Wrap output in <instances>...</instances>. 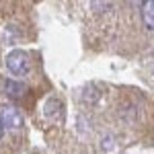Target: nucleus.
I'll use <instances>...</instances> for the list:
<instances>
[{
    "instance_id": "20e7f679",
    "label": "nucleus",
    "mask_w": 154,
    "mask_h": 154,
    "mask_svg": "<svg viewBox=\"0 0 154 154\" xmlns=\"http://www.w3.org/2000/svg\"><path fill=\"white\" fill-rule=\"evenodd\" d=\"M4 91H6L8 97L19 99V97H23V93H25V84L17 82V80H4Z\"/></svg>"
},
{
    "instance_id": "7ed1b4c3",
    "label": "nucleus",
    "mask_w": 154,
    "mask_h": 154,
    "mask_svg": "<svg viewBox=\"0 0 154 154\" xmlns=\"http://www.w3.org/2000/svg\"><path fill=\"white\" fill-rule=\"evenodd\" d=\"M142 21L148 29L154 31V0H146L142 2Z\"/></svg>"
},
{
    "instance_id": "39448f33",
    "label": "nucleus",
    "mask_w": 154,
    "mask_h": 154,
    "mask_svg": "<svg viewBox=\"0 0 154 154\" xmlns=\"http://www.w3.org/2000/svg\"><path fill=\"white\" fill-rule=\"evenodd\" d=\"M2 130H4V128H2V125H0V138H2Z\"/></svg>"
},
{
    "instance_id": "f03ea898",
    "label": "nucleus",
    "mask_w": 154,
    "mask_h": 154,
    "mask_svg": "<svg viewBox=\"0 0 154 154\" xmlns=\"http://www.w3.org/2000/svg\"><path fill=\"white\" fill-rule=\"evenodd\" d=\"M0 125L8 128V130H17L23 125V115L14 105H2L0 107Z\"/></svg>"
},
{
    "instance_id": "f257e3e1",
    "label": "nucleus",
    "mask_w": 154,
    "mask_h": 154,
    "mask_svg": "<svg viewBox=\"0 0 154 154\" xmlns=\"http://www.w3.org/2000/svg\"><path fill=\"white\" fill-rule=\"evenodd\" d=\"M6 68H8L12 74H17V76H25V74L29 72V58H27V54L21 51V49L11 51V54L6 56Z\"/></svg>"
}]
</instances>
